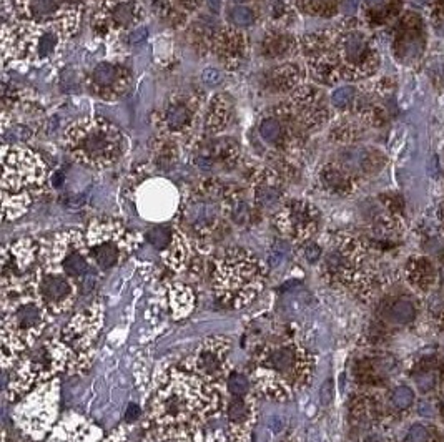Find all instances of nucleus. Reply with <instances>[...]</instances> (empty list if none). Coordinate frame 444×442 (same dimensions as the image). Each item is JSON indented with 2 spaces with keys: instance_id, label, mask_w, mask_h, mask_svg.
<instances>
[{
  "instance_id": "f3484780",
  "label": "nucleus",
  "mask_w": 444,
  "mask_h": 442,
  "mask_svg": "<svg viewBox=\"0 0 444 442\" xmlns=\"http://www.w3.org/2000/svg\"><path fill=\"white\" fill-rule=\"evenodd\" d=\"M240 160V146L233 138H213L200 143L193 151V163L198 168L208 171L225 170L230 171Z\"/></svg>"
},
{
  "instance_id": "79ce46f5",
  "label": "nucleus",
  "mask_w": 444,
  "mask_h": 442,
  "mask_svg": "<svg viewBox=\"0 0 444 442\" xmlns=\"http://www.w3.org/2000/svg\"><path fill=\"white\" fill-rule=\"evenodd\" d=\"M428 439H430V434H428V429L424 426H411L410 432H408V442H428Z\"/></svg>"
},
{
  "instance_id": "9d476101",
  "label": "nucleus",
  "mask_w": 444,
  "mask_h": 442,
  "mask_svg": "<svg viewBox=\"0 0 444 442\" xmlns=\"http://www.w3.org/2000/svg\"><path fill=\"white\" fill-rule=\"evenodd\" d=\"M203 98L197 91H180L158 110L155 125L162 137L175 143L192 142L200 129V115Z\"/></svg>"
},
{
  "instance_id": "f704fd0d",
  "label": "nucleus",
  "mask_w": 444,
  "mask_h": 442,
  "mask_svg": "<svg viewBox=\"0 0 444 442\" xmlns=\"http://www.w3.org/2000/svg\"><path fill=\"white\" fill-rule=\"evenodd\" d=\"M256 21L255 10L247 5H235L230 10V22L236 27H248L253 25Z\"/></svg>"
},
{
  "instance_id": "6e6552de",
  "label": "nucleus",
  "mask_w": 444,
  "mask_h": 442,
  "mask_svg": "<svg viewBox=\"0 0 444 442\" xmlns=\"http://www.w3.org/2000/svg\"><path fill=\"white\" fill-rule=\"evenodd\" d=\"M304 354L295 344H281L269 348L260 356L258 376L263 391L287 394L296 388L307 369Z\"/></svg>"
},
{
  "instance_id": "c85d7f7f",
  "label": "nucleus",
  "mask_w": 444,
  "mask_h": 442,
  "mask_svg": "<svg viewBox=\"0 0 444 442\" xmlns=\"http://www.w3.org/2000/svg\"><path fill=\"white\" fill-rule=\"evenodd\" d=\"M152 9L162 21H165L170 25H181L186 21V12L175 5L173 0H153Z\"/></svg>"
},
{
  "instance_id": "2f4dec72",
  "label": "nucleus",
  "mask_w": 444,
  "mask_h": 442,
  "mask_svg": "<svg viewBox=\"0 0 444 442\" xmlns=\"http://www.w3.org/2000/svg\"><path fill=\"white\" fill-rule=\"evenodd\" d=\"M390 318L392 322H396V324H408V322L414 321L416 306L411 301H406V300L396 301L395 305L391 306Z\"/></svg>"
},
{
  "instance_id": "864d4df0",
  "label": "nucleus",
  "mask_w": 444,
  "mask_h": 442,
  "mask_svg": "<svg viewBox=\"0 0 444 442\" xmlns=\"http://www.w3.org/2000/svg\"><path fill=\"white\" fill-rule=\"evenodd\" d=\"M221 3H223V0H208V5H210V9H212L213 14H220Z\"/></svg>"
},
{
  "instance_id": "bb28decb",
  "label": "nucleus",
  "mask_w": 444,
  "mask_h": 442,
  "mask_svg": "<svg viewBox=\"0 0 444 442\" xmlns=\"http://www.w3.org/2000/svg\"><path fill=\"white\" fill-rule=\"evenodd\" d=\"M225 217H228L236 225H248L253 220L252 205L240 191L228 190L225 198Z\"/></svg>"
},
{
  "instance_id": "5701e85b",
  "label": "nucleus",
  "mask_w": 444,
  "mask_h": 442,
  "mask_svg": "<svg viewBox=\"0 0 444 442\" xmlns=\"http://www.w3.org/2000/svg\"><path fill=\"white\" fill-rule=\"evenodd\" d=\"M296 49H300V42H296L295 35H291L283 29L267 30L260 42L261 57L268 58V60L291 57Z\"/></svg>"
},
{
  "instance_id": "393cba45",
  "label": "nucleus",
  "mask_w": 444,
  "mask_h": 442,
  "mask_svg": "<svg viewBox=\"0 0 444 442\" xmlns=\"http://www.w3.org/2000/svg\"><path fill=\"white\" fill-rule=\"evenodd\" d=\"M233 120V105L225 95H215L205 111L203 130L210 135L223 131Z\"/></svg>"
},
{
  "instance_id": "aec40b11",
  "label": "nucleus",
  "mask_w": 444,
  "mask_h": 442,
  "mask_svg": "<svg viewBox=\"0 0 444 442\" xmlns=\"http://www.w3.org/2000/svg\"><path fill=\"white\" fill-rule=\"evenodd\" d=\"M217 58L228 69H236L248 54L247 35L238 29H220L213 35L212 47Z\"/></svg>"
},
{
  "instance_id": "f03ea898",
  "label": "nucleus",
  "mask_w": 444,
  "mask_h": 442,
  "mask_svg": "<svg viewBox=\"0 0 444 442\" xmlns=\"http://www.w3.org/2000/svg\"><path fill=\"white\" fill-rule=\"evenodd\" d=\"M3 217L17 218L30 206L45 183V165L30 150L2 146Z\"/></svg>"
},
{
  "instance_id": "72a5a7b5",
  "label": "nucleus",
  "mask_w": 444,
  "mask_h": 442,
  "mask_svg": "<svg viewBox=\"0 0 444 442\" xmlns=\"http://www.w3.org/2000/svg\"><path fill=\"white\" fill-rule=\"evenodd\" d=\"M356 97H358V90L351 85H343L338 87L331 95V103L333 107H336L338 110L350 109V107L355 103Z\"/></svg>"
},
{
  "instance_id": "ea45409f",
  "label": "nucleus",
  "mask_w": 444,
  "mask_h": 442,
  "mask_svg": "<svg viewBox=\"0 0 444 442\" xmlns=\"http://www.w3.org/2000/svg\"><path fill=\"white\" fill-rule=\"evenodd\" d=\"M228 389L233 396H247L249 389V382L243 374L233 373L232 376L228 377Z\"/></svg>"
},
{
  "instance_id": "c03bdc74",
  "label": "nucleus",
  "mask_w": 444,
  "mask_h": 442,
  "mask_svg": "<svg viewBox=\"0 0 444 442\" xmlns=\"http://www.w3.org/2000/svg\"><path fill=\"white\" fill-rule=\"evenodd\" d=\"M303 254L308 261L315 263V261L320 260L321 248L318 245H316V243H307V245L303 246Z\"/></svg>"
},
{
  "instance_id": "c9c22d12",
  "label": "nucleus",
  "mask_w": 444,
  "mask_h": 442,
  "mask_svg": "<svg viewBox=\"0 0 444 442\" xmlns=\"http://www.w3.org/2000/svg\"><path fill=\"white\" fill-rule=\"evenodd\" d=\"M392 404L398 409H408L414 402V393L408 386H398L391 394Z\"/></svg>"
},
{
  "instance_id": "a18cd8bd",
  "label": "nucleus",
  "mask_w": 444,
  "mask_h": 442,
  "mask_svg": "<svg viewBox=\"0 0 444 442\" xmlns=\"http://www.w3.org/2000/svg\"><path fill=\"white\" fill-rule=\"evenodd\" d=\"M201 80H203L210 87L218 85V83L221 82V74L215 69H207L203 71V74H201Z\"/></svg>"
},
{
  "instance_id": "de8ad7c7",
  "label": "nucleus",
  "mask_w": 444,
  "mask_h": 442,
  "mask_svg": "<svg viewBox=\"0 0 444 442\" xmlns=\"http://www.w3.org/2000/svg\"><path fill=\"white\" fill-rule=\"evenodd\" d=\"M148 37V30L145 29V27H137V29H133L132 34H130V43H140L144 42L145 38Z\"/></svg>"
},
{
  "instance_id": "6ab92c4d",
  "label": "nucleus",
  "mask_w": 444,
  "mask_h": 442,
  "mask_svg": "<svg viewBox=\"0 0 444 442\" xmlns=\"http://www.w3.org/2000/svg\"><path fill=\"white\" fill-rule=\"evenodd\" d=\"M249 186L253 191V203L256 208L269 210L278 206L285 197L283 177L276 170L256 168L249 175Z\"/></svg>"
},
{
  "instance_id": "9b49d317",
  "label": "nucleus",
  "mask_w": 444,
  "mask_h": 442,
  "mask_svg": "<svg viewBox=\"0 0 444 442\" xmlns=\"http://www.w3.org/2000/svg\"><path fill=\"white\" fill-rule=\"evenodd\" d=\"M89 258L100 269H110L124 261L135 248V236L113 221L92 223L85 234Z\"/></svg>"
},
{
  "instance_id": "f8f14e48",
  "label": "nucleus",
  "mask_w": 444,
  "mask_h": 442,
  "mask_svg": "<svg viewBox=\"0 0 444 442\" xmlns=\"http://www.w3.org/2000/svg\"><path fill=\"white\" fill-rule=\"evenodd\" d=\"M258 133L261 140L283 153H295L310 135L296 120L288 102L278 103L268 115H265L260 122Z\"/></svg>"
},
{
  "instance_id": "a211bd4d",
  "label": "nucleus",
  "mask_w": 444,
  "mask_h": 442,
  "mask_svg": "<svg viewBox=\"0 0 444 442\" xmlns=\"http://www.w3.org/2000/svg\"><path fill=\"white\" fill-rule=\"evenodd\" d=\"M70 280L72 278L52 268L38 273V296L42 298L47 309L60 313L69 308L75 294V288Z\"/></svg>"
},
{
  "instance_id": "5fc2aeb1",
  "label": "nucleus",
  "mask_w": 444,
  "mask_h": 442,
  "mask_svg": "<svg viewBox=\"0 0 444 442\" xmlns=\"http://www.w3.org/2000/svg\"><path fill=\"white\" fill-rule=\"evenodd\" d=\"M230 2H233V3H236V5H243V3H247V2H249V0H230Z\"/></svg>"
},
{
  "instance_id": "603ef678",
  "label": "nucleus",
  "mask_w": 444,
  "mask_h": 442,
  "mask_svg": "<svg viewBox=\"0 0 444 442\" xmlns=\"http://www.w3.org/2000/svg\"><path fill=\"white\" fill-rule=\"evenodd\" d=\"M137 417H138V406L130 404L129 411H126V419L132 421V419H137Z\"/></svg>"
},
{
  "instance_id": "49530a36",
  "label": "nucleus",
  "mask_w": 444,
  "mask_h": 442,
  "mask_svg": "<svg viewBox=\"0 0 444 442\" xmlns=\"http://www.w3.org/2000/svg\"><path fill=\"white\" fill-rule=\"evenodd\" d=\"M175 2V5L180 7L181 10L186 12H195L201 7V3H203V0H173Z\"/></svg>"
},
{
  "instance_id": "f257e3e1",
  "label": "nucleus",
  "mask_w": 444,
  "mask_h": 442,
  "mask_svg": "<svg viewBox=\"0 0 444 442\" xmlns=\"http://www.w3.org/2000/svg\"><path fill=\"white\" fill-rule=\"evenodd\" d=\"M300 49L310 75L323 85L368 78L379 65L378 49L358 22L304 35Z\"/></svg>"
},
{
  "instance_id": "a878e982",
  "label": "nucleus",
  "mask_w": 444,
  "mask_h": 442,
  "mask_svg": "<svg viewBox=\"0 0 444 442\" xmlns=\"http://www.w3.org/2000/svg\"><path fill=\"white\" fill-rule=\"evenodd\" d=\"M320 181L323 188L336 195H346L350 193L355 183V173L343 165H335V163H328L320 170Z\"/></svg>"
},
{
  "instance_id": "412c9836",
  "label": "nucleus",
  "mask_w": 444,
  "mask_h": 442,
  "mask_svg": "<svg viewBox=\"0 0 444 442\" xmlns=\"http://www.w3.org/2000/svg\"><path fill=\"white\" fill-rule=\"evenodd\" d=\"M43 391L34 396L27 402L22 411V422L25 428L35 436L45 431L47 426L52 421V414H55V391Z\"/></svg>"
},
{
  "instance_id": "e433bc0d",
  "label": "nucleus",
  "mask_w": 444,
  "mask_h": 442,
  "mask_svg": "<svg viewBox=\"0 0 444 442\" xmlns=\"http://www.w3.org/2000/svg\"><path fill=\"white\" fill-rule=\"evenodd\" d=\"M144 442H188V439L175 429H158L150 434Z\"/></svg>"
},
{
  "instance_id": "7ed1b4c3",
  "label": "nucleus",
  "mask_w": 444,
  "mask_h": 442,
  "mask_svg": "<svg viewBox=\"0 0 444 442\" xmlns=\"http://www.w3.org/2000/svg\"><path fill=\"white\" fill-rule=\"evenodd\" d=\"M63 146L75 162L90 168H107L124 155L126 140L113 123L83 118L65 130Z\"/></svg>"
},
{
  "instance_id": "a19ab883",
  "label": "nucleus",
  "mask_w": 444,
  "mask_h": 442,
  "mask_svg": "<svg viewBox=\"0 0 444 442\" xmlns=\"http://www.w3.org/2000/svg\"><path fill=\"white\" fill-rule=\"evenodd\" d=\"M289 254V245L287 241H276L275 245L271 246L269 250V256L268 261L271 266H280L281 263L287 260V256Z\"/></svg>"
},
{
  "instance_id": "09e8293b",
  "label": "nucleus",
  "mask_w": 444,
  "mask_h": 442,
  "mask_svg": "<svg viewBox=\"0 0 444 442\" xmlns=\"http://www.w3.org/2000/svg\"><path fill=\"white\" fill-rule=\"evenodd\" d=\"M359 0H343V10L346 14H353V12L358 10Z\"/></svg>"
},
{
  "instance_id": "cd10ccee",
  "label": "nucleus",
  "mask_w": 444,
  "mask_h": 442,
  "mask_svg": "<svg viewBox=\"0 0 444 442\" xmlns=\"http://www.w3.org/2000/svg\"><path fill=\"white\" fill-rule=\"evenodd\" d=\"M152 145H153L152 146L153 160H155L158 168L168 170L172 168V166H175V163L178 160V148H177L178 143L170 140V138L160 137L157 138Z\"/></svg>"
},
{
  "instance_id": "20e7f679",
  "label": "nucleus",
  "mask_w": 444,
  "mask_h": 442,
  "mask_svg": "<svg viewBox=\"0 0 444 442\" xmlns=\"http://www.w3.org/2000/svg\"><path fill=\"white\" fill-rule=\"evenodd\" d=\"M218 404L215 391L203 388L201 381L186 374H173L155 399L157 419L162 424H193L215 412Z\"/></svg>"
},
{
  "instance_id": "37998d69",
  "label": "nucleus",
  "mask_w": 444,
  "mask_h": 442,
  "mask_svg": "<svg viewBox=\"0 0 444 442\" xmlns=\"http://www.w3.org/2000/svg\"><path fill=\"white\" fill-rule=\"evenodd\" d=\"M416 384H418V388L421 389V393L433 391L436 388V376L433 373L421 374V376H418V379H416Z\"/></svg>"
},
{
  "instance_id": "c756f323",
  "label": "nucleus",
  "mask_w": 444,
  "mask_h": 442,
  "mask_svg": "<svg viewBox=\"0 0 444 442\" xmlns=\"http://www.w3.org/2000/svg\"><path fill=\"white\" fill-rule=\"evenodd\" d=\"M296 5L308 15L330 17L336 10V0H296Z\"/></svg>"
},
{
  "instance_id": "ddd939ff",
  "label": "nucleus",
  "mask_w": 444,
  "mask_h": 442,
  "mask_svg": "<svg viewBox=\"0 0 444 442\" xmlns=\"http://www.w3.org/2000/svg\"><path fill=\"white\" fill-rule=\"evenodd\" d=\"M144 19L138 0H97L92 17V29L102 37L130 30Z\"/></svg>"
},
{
  "instance_id": "4be33fe9",
  "label": "nucleus",
  "mask_w": 444,
  "mask_h": 442,
  "mask_svg": "<svg viewBox=\"0 0 444 442\" xmlns=\"http://www.w3.org/2000/svg\"><path fill=\"white\" fill-rule=\"evenodd\" d=\"M228 349H225L220 342H210L203 349H200L193 356L190 368L195 373V376L208 377V379H217L225 371V360H227Z\"/></svg>"
},
{
  "instance_id": "0eeeda50",
  "label": "nucleus",
  "mask_w": 444,
  "mask_h": 442,
  "mask_svg": "<svg viewBox=\"0 0 444 442\" xmlns=\"http://www.w3.org/2000/svg\"><path fill=\"white\" fill-rule=\"evenodd\" d=\"M218 291L230 305H243L258 293L263 268L255 254L243 250H232L218 265Z\"/></svg>"
},
{
  "instance_id": "1a4fd4ad",
  "label": "nucleus",
  "mask_w": 444,
  "mask_h": 442,
  "mask_svg": "<svg viewBox=\"0 0 444 442\" xmlns=\"http://www.w3.org/2000/svg\"><path fill=\"white\" fill-rule=\"evenodd\" d=\"M228 186L217 180H207L193 190L181 203V223L198 236H208L217 230L225 214Z\"/></svg>"
},
{
  "instance_id": "8fccbe9b",
  "label": "nucleus",
  "mask_w": 444,
  "mask_h": 442,
  "mask_svg": "<svg viewBox=\"0 0 444 442\" xmlns=\"http://www.w3.org/2000/svg\"><path fill=\"white\" fill-rule=\"evenodd\" d=\"M419 414H421V416H424V417L433 416V406H431L430 402L423 401L421 404H419Z\"/></svg>"
},
{
  "instance_id": "3c124183",
  "label": "nucleus",
  "mask_w": 444,
  "mask_h": 442,
  "mask_svg": "<svg viewBox=\"0 0 444 442\" xmlns=\"http://www.w3.org/2000/svg\"><path fill=\"white\" fill-rule=\"evenodd\" d=\"M321 397H323V402L324 404H328V402L331 401L333 394H331V382H326L323 388V391H321Z\"/></svg>"
},
{
  "instance_id": "b1692460",
  "label": "nucleus",
  "mask_w": 444,
  "mask_h": 442,
  "mask_svg": "<svg viewBox=\"0 0 444 442\" xmlns=\"http://www.w3.org/2000/svg\"><path fill=\"white\" fill-rule=\"evenodd\" d=\"M303 77L304 70L298 63L285 62L269 69L265 80H267V89L271 90L273 93H287V91L300 89L301 83H303Z\"/></svg>"
},
{
  "instance_id": "dca6fc26",
  "label": "nucleus",
  "mask_w": 444,
  "mask_h": 442,
  "mask_svg": "<svg viewBox=\"0 0 444 442\" xmlns=\"http://www.w3.org/2000/svg\"><path fill=\"white\" fill-rule=\"evenodd\" d=\"M132 83V74L124 65L102 62L90 71L87 87L97 97L105 100H117L124 97Z\"/></svg>"
},
{
  "instance_id": "4c0bfd02",
  "label": "nucleus",
  "mask_w": 444,
  "mask_h": 442,
  "mask_svg": "<svg viewBox=\"0 0 444 442\" xmlns=\"http://www.w3.org/2000/svg\"><path fill=\"white\" fill-rule=\"evenodd\" d=\"M390 2L391 0H364L366 7L370 9V14L375 19V22H383L384 19L390 17Z\"/></svg>"
},
{
  "instance_id": "58836bf2",
  "label": "nucleus",
  "mask_w": 444,
  "mask_h": 442,
  "mask_svg": "<svg viewBox=\"0 0 444 442\" xmlns=\"http://www.w3.org/2000/svg\"><path fill=\"white\" fill-rule=\"evenodd\" d=\"M271 15L275 22L283 23L293 17V7L288 0H275L271 5Z\"/></svg>"
},
{
  "instance_id": "4468645a",
  "label": "nucleus",
  "mask_w": 444,
  "mask_h": 442,
  "mask_svg": "<svg viewBox=\"0 0 444 442\" xmlns=\"http://www.w3.org/2000/svg\"><path fill=\"white\" fill-rule=\"evenodd\" d=\"M288 105L296 120L308 133L321 129L330 117L326 98L320 89L311 85H301L293 91Z\"/></svg>"
},
{
  "instance_id": "473e14b6",
  "label": "nucleus",
  "mask_w": 444,
  "mask_h": 442,
  "mask_svg": "<svg viewBox=\"0 0 444 442\" xmlns=\"http://www.w3.org/2000/svg\"><path fill=\"white\" fill-rule=\"evenodd\" d=\"M252 416V406L245 401V396H233V401L228 406V417L235 424H245Z\"/></svg>"
},
{
  "instance_id": "2eb2a0df",
  "label": "nucleus",
  "mask_w": 444,
  "mask_h": 442,
  "mask_svg": "<svg viewBox=\"0 0 444 442\" xmlns=\"http://www.w3.org/2000/svg\"><path fill=\"white\" fill-rule=\"evenodd\" d=\"M320 214L315 206L307 201L293 200L285 203L281 210L276 213L275 223L285 236L293 240H307L315 233L318 226Z\"/></svg>"
},
{
  "instance_id": "423d86ee",
  "label": "nucleus",
  "mask_w": 444,
  "mask_h": 442,
  "mask_svg": "<svg viewBox=\"0 0 444 442\" xmlns=\"http://www.w3.org/2000/svg\"><path fill=\"white\" fill-rule=\"evenodd\" d=\"M92 2L95 0H10L9 7L19 23L50 27L70 38Z\"/></svg>"
},
{
  "instance_id": "7c9ffc66",
  "label": "nucleus",
  "mask_w": 444,
  "mask_h": 442,
  "mask_svg": "<svg viewBox=\"0 0 444 442\" xmlns=\"http://www.w3.org/2000/svg\"><path fill=\"white\" fill-rule=\"evenodd\" d=\"M175 236L177 232H173L168 226H155V228H152L146 233V240H148L150 245H152L153 248L160 250V252H166V250L172 246Z\"/></svg>"
},
{
  "instance_id": "39448f33",
  "label": "nucleus",
  "mask_w": 444,
  "mask_h": 442,
  "mask_svg": "<svg viewBox=\"0 0 444 442\" xmlns=\"http://www.w3.org/2000/svg\"><path fill=\"white\" fill-rule=\"evenodd\" d=\"M12 294L3 296V348L5 353H19L37 340L47 306L41 296L32 294L29 285L12 286Z\"/></svg>"
}]
</instances>
